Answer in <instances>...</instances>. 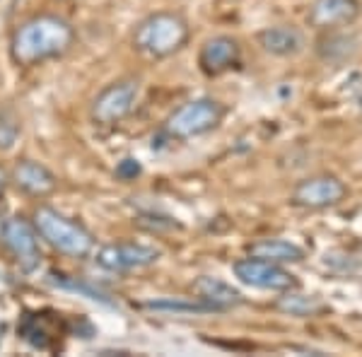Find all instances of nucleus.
Returning <instances> with one entry per match:
<instances>
[{
  "instance_id": "obj_8",
  "label": "nucleus",
  "mask_w": 362,
  "mask_h": 357,
  "mask_svg": "<svg viewBox=\"0 0 362 357\" xmlns=\"http://www.w3.org/2000/svg\"><path fill=\"white\" fill-rule=\"evenodd\" d=\"M160 259V251L153 247H143V244H109V247L99 249L97 263L107 271H133V268L153 266Z\"/></svg>"
},
{
  "instance_id": "obj_18",
  "label": "nucleus",
  "mask_w": 362,
  "mask_h": 357,
  "mask_svg": "<svg viewBox=\"0 0 362 357\" xmlns=\"http://www.w3.org/2000/svg\"><path fill=\"white\" fill-rule=\"evenodd\" d=\"M150 312H162V314H174V316H189V314H218V309L213 304L203 302L201 297L196 300H184V297H162V300H148L143 304Z\"/></svg>"
},
{
  "instance_id": "obj_7",
  "label": "nucleus",
  "mask_w": 362,
  "mask_h": 357,
  "mask_svg": "<svg viewBox=\"0 0 362 357\" xmlns=\"http://www.w3.org/2000/svg\"><path fill=\"white\" fill-rule=\"evenodd\" d=\"M136 102H138L136 80L114 83L95 99V104H92V119L102 126H114L131 114L133 107H136Z\"/></svg>"
},
{
  "instance_id": "obj_11",
  "label": "nucleus",
  "mask_w": 362,
  "mask_h": 357,
  "mask_svg": "<svg viewBox=\"0 0 362 357\" xmlns=\"http://www.w3.org/2000/svg\"><path fill=\"white\" fill-rule=\"evenodd\" d=\"M239 61V44L232 37H213L203 44L198 66L206 75H220Z\"/></svg>"
},
{
  "instance_id": "obj_19",
  "label": "nucleus",
  "mask_w": 362,
  "mask_h": 357,
  "mask_svg": "<svg viewBox=\"0 0 362 357\" xmlns=\"http://www.w3.org/2000/svg\"><path fill=\"white\" fill-rule=\"evenodd\" d=\"M17 133H20V126H17V119L13 116V111H3L0 114V150H10L17 140Z\"/></svg>"
},
{
  "instance_id": "obj_5",
  "label": "nucleus",
  "mask_w": 362,
  "mask_h": 357,
  "mask_svg": "<svg viewBox=\"0 0 362 357\" xmlns=\"http://www.w3.org/2000/svg\"><path fill=\"white\" fill-rule=\"evenodd\" d=\"M348 196V189L341 179L334 174H317V177H307L293 189L290 203L305 210H324L334 208L343 198Z\"/></svg>"
},
{
  "instance_id": "obj_1",
  "label": "nucleus",
  "mask_w": 362,
  "mask_h": 357,
  "mask_svg": "<svg viewBox=\"0 0 362 357\" xmlns=\"http://www.w3.org/2000/svg\"><path fill=\"white\" fill-rule=\"evenodd\" d=\"M73 42V29L58 17L42 15L25 22L13 37V58L22 66L58 56Z\"/></svg>"
},
{
  "instance_id": "obj_17",
  "label": "nucleus",
  "mask_w": 362,
  "mask_h": 357,
  "mask_svg": "<svg viewBox=\"0 0 362 357\" xmlns=\"http://www.w3.org/2000/svg\"><path fill=\"white\" fill-rule=\"evenodd\" d=\"M273 307L278 312L288 314V316H297V319H307V316H317L324 312V302L314 295H302V292L295 290H285L283 295L278 297Z\"/></svg>"
},
{
  "instance_id": "obj_9",
  "label": "nucleus",
  "mask_w": 362,
  "mask_h": 357,
  "mask_svg": "<svg viewBox=\"0 0 362 357\" xmlns=\"http://www.w3.org/2000/svg\"><path fill=\"white\" fill-rule=\"evenodd\" d=\"M362 13L360 0H312L307 13V22L314 29H338L348 27Z\"/></svg>"
},
{
  "instance_id": "obj_10",
  "label": "nucleus",
  "mask_w": 362,
  "mask_h": 357,
  "mask_svg": "<svg viewBox=\"0 0 362 357\" xmlns=\"http://www.w3.org/2000/svg\"><path fill=\"white\" fill-rule=\"evenodd\" d=\"M3 239L8 244V249L15 254V259L20 261V266L25 271H32L39 263V244L37 234H34L32 225L22 218H13L3 225Z\"/></svg>"
},
{
  "instance_id": "obj_3",
  "label": "nucleus",
  "mask_w": 362,
  "mask_h": 357,
  "mask_svg": "<svg viewBox=\"0 0 362 357\" xmlns=\"http://www.w3.org/2000/svg\"><path fill=\"white\" fill-rule=\"evenodd\" d=\"M34 227L46 242L61 254L68 256H87L92 251V234L78 222L63 218L61 213L51 208H39L34 213Z\"/></svg>"
},
{
  "instance_id": "obj_20",
  "label": "nucleus",
  "mask_w": 362,
  "mask_h": 357,
  "mask_svg": "<svg viewBox=\"0 0 362 357\" xmlns=\"http://www.w3.org/2000/svg\"><path fill=\"white\" fill-rule=\"evenodd\" d=\"M54 283L58 285V288H66V290H75V292H83V295H87L90 300H97V302H104V304H109L107 297L102 295L99 290H92V288H85V285H80V283H75V280H54Z\"/></svg>"
},
{
  "instance_id": "obj_2",
  "label": "nucleus",
  "mask_w": 362,
  "mask_h": 357,
  "mask_svg": "<svg viewBox=\"0 0 362 357\" xmlns=\"http://www.w3.org/2000/svg\"><path fill=\"white\" fill-rule=\"evenodd\" d=\"M189 39V27L174 13H157L143 20L136 29L133 44L140 54H148L153 58H165L177 54Z\"/></svg>"
},
{
  "instance_id": "obj_21",
  "label": "nucleus",
  "mask_w": 362,
  "mask_h": 357,
  "mask_svg": "<svg viewBox=\"0 0 362 357\" xmlns=\"http://www.w3.org/2000/svg\"><path fill=\"white\" fill-rule=\"evenodd\" d=\"M140 174V165H138V160H133V157H126V160H121L119 162V167H116V177L119 179H136Z\"/></svg>"
},
{
  "instance_id": "obj_4",
  "label": "nucleus",
  "mask_w": 362,
  "mask_h": 357,
  "mask_svg": "<svg viewBox=\"0 0 362 357\" xmlns=\"http://www.w3.org/2000/svg\"><path fill=\"white\" fill-rule=\"evenodd\" d=\"M223 104L215 99H194V102L184 104L174 111L167 119L165 131L169 138L177 140H189L203 133L213 131L215 126L223 121Z\"/></svg>"
},
{
  "instance_id": "obj_15",
  "label": "nucleus",
  "mask_w": 362,
  "mask_h": 357,
  "mask_svg": "<svg viewBox=\"0 0 362 357\" xmlns=\"http://www.w3.org/2000/svg\"><path fill=\"white\" fill-rule=\"evenodd\" d=\"M194 292L203 302L213 304L218 312H227V309L242 304V292L227 285L225 280L213 278V275H201L194 283Z\"/></svg>"
},
{
  "instance_id": "obj_12",
  "label": "nucleus",
  "mask_w": 362,
  "mask_h": 357,
  "mask_svg": "<svg viewBox=\"0 0 362 357\" xmlns=\"http://www.w3.org/2000/svg\"><path fill=\"white\" fill-rule=\"evenodd\" d=\"M259 46L271 56L290 58L305 51V34L297 27H288V25L266 27L259 32Z\"/></svg>"
},
{
  "instance_id": "obj_13",
  "label": "nucleus",
  "mask_w": 362,
  "mask_h": 357,
  "mask_svg": "<svg viewBox=\"0 0 362 357\" xmlns=\"http://www.w3.org/2000/svg\"><path fill=\"white\" fill-rule=\"evenodd\" d=\"M358 54V39L353 34L336 32V29H324V34L317 39V56L329 66L350 61Z\"/></svg>"
},
{
  "instance_id": "obj_14",
  "label": "nucleus",
  "mask_w": 362,
  "mask_h": 357,
  "mask_svg": "<svg viewBox=\"0 0 362 357\" xmlns=\"http://www.w3.org/2000/svg\"><path fill=\"white\" fill-rule=\"evenodd\" d=\"M247 254L254 256V259H264L271 263H302L307 259L305 249L297 247L295 242H288V239H259V242L249 244Z\"/></svg>"
},
{
  "instance_id": "obj_22",
  "label": "nucleus",
  "mask_w": 362,
  "mask_h": 357,
  "mask_svg": "<svg viewBox=\"0 0 362 357\" xmlns=\"http://www.w3.org/2000/svg\"><path fill=\"white\" fill-rule=\"evenodd\" d=\"M3 186H5V172L0 169V191H3Z\"/></svg>"
},
{
  "instance_id": "obj_6",
  "label": "nucleus",
  "mask_w": 362,
  "mask_h": 357,
  "mask_svg": "<svg viewBox=\"0 0 362 357\" xmlns=\"http://www.w3.org/2000/svg\"><path fill=\"white\" fill-rule=\"evenodd\" d=\"M232 271L244 285L259 290H271V292H285V290H297V278L290 271H285L280 263H271L264 259H239Z\"/></svg>"
},
{
  "instance_id": "obj_16",
  "label": "nucleus",
  "mask_w": 362,
  "mask_h": 357,
  "mask_svg": "<svg viewBox=\"0 0 362 357\" xmlns=\"http://www.w3.org/2000/svg\"><path fill=\"white\" fill-rule=\"evenodd\" d=\"M15 184L32 196H46L56 189V177L39 162H20L15 167Z\"/></svg>"
}]
</instances>
